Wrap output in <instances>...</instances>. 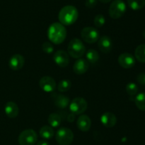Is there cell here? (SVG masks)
Instances as JSON below:
<instances>
[{
    "mask_svg": "<svg viewBox=\"0 0 145 145\" xmlns=\"http://www.w3.org/2000/svg\"><path fill=\"white\" fill-rule=\"evenodd\" d=\"M48 36L52 44L57 45L62 44L67 37L66 28L60 23H53L48 28Z\"/></svg>",
    "mask_w": 145,
    "mask_h": 145,
    "instance_id": "6da1fadb",
    "label": "cell"
},
{
    "mask_svg": "<svg viewBox=\"0 0 145 145\" xmlns=\"http://www.w3.org/2000/svg\"><path fill=\"white\" fill-rule=\"evenodd\" d=\"M79 16L77 9L72 5H67L61 9L58 14V18L64 26H69L76 22Z\"/></svg>",
    "mask_w": 145,
    "mask_h": 145,
    "instance_id": "7a4b0ae2",
    "label": "cell"
},
{
    "mask_svg": "<svg viewBox=\"0 0 145 145\" xmlns=\"http://www.w3.org/2000/svg\"><path fill=\"white\" fill-rule=\"evenodd\" d=\"M68 54L74 58H80L86 52V47L79 38H74L68 44Z\"/></svg>",
    "mask_w": 145,
    "mask_h": 145,
    "instance_id": "3957f363",
    "label": "cell"
},
{
    "mask_svg": "<svg viewBox=\"0 0 145 145\" xmlns=\"http://www.w3.org/2000/svg\"><path fill=\"white\" fill-rule=\"evenodd\" d=\"M57 142L60 145H70L74 140V134L70 129L61 127L55 134Z\"/></svg>",
    "mask_w": 145,
    "mask_h": 145,
    "instance_id": "277c9868",
    "label": "cell"
},
{
    "mask_svg": "<svg viewBox=\"0 0 145 145\" xmlns=\"http://www.w3.org/2000/svg\"><path fill=\"white\" fill-rule=\"evenodd\" d=\"M126 11V4L123 0H114L109 7V15L113 19L123 16Z\"/></svg>",
    "mask_w": 145,
    "mask_h": 145,
    "instance_id": "5b68a950",
    "label": "cell"
},
{
    "mask_svg": "<svg viewBox=\"0 0 145 145\" xmlns=\"http://www.w3.org/2000/svg\"><path fill=\"white\" fill-rule=\"evenodd\" d=\"M18 141L20 145H34L38 141V134L33 129H25L19 134Z\"/></svg>",
    "mask_w": 145,
    "mask_h": 145,
    "instance_id": "8992f818",
    "label": "cell"
},
{
    "mask_svg": "<svg viewBox=\"0 0 145 145\" xmlns=\"http://www.w3.org/2000/svg\"><path fill=\"white\" fill-rule=\"evenodd\" d=\"M82 38L87 44H94L98 41L99 37V32L96 28L91 26H86L81 31Z\"/></svg>",
    "mask_w": 145,
    "mask_h": 145,
    "instance_id": "52a82bcc",
    "label": "cell"
},
{
    "mask_svg": "<svg viewBox=\"0 0 145 145\" xmlns=\"http://www.w3.org/2000/svg\"><path fill=\"white\" fill-rule=\"evenodd\" d=\"M88 103L85 99L82 98H76L72 100L69 104V109L74 115H81L86 110Z\"/></svg>",
    "mask_w": 145,
    "mask_h": 145,
    "instance_id": "ba28073f",
    "label": "cell"
},
{
    "mask_svg": "<svg viewBox=\"0 0 145 145\" xmlns=\"http://www.w3.org/2000/svg\"><path fill=\"white\" fill-rule=\"evenodd\" d=\"M53 60L60 68H66L69 64V54L63 50L57 51L53 55Z\"/></svg>",
    "mask_w": 145,
    "mask_h": 145,
    "instance_id": "9c48e42d",
    "label": "cell"
},
{
    "mask_svg": "<svg viewBox=\"0 0 145 145\" xmlns=\"http://www.w3.org/2000/svg\"><path fill=\"white\" fill-rule=\"evenodd\" d=\"M118 63L122 68L129 69L132 68L135 65V59L134 56L132 54L128 53H124L119 55Z\"/></svg>",
    "mask_w": 145,
    "mask_h": 145,
    "instance_id": "30bf717a",
    "label": "cell"
},
{
    "mask_svg": "<svg viewBox=\"0 0 145 145\" xmlns=\"http://www.w3.org/2000/svg\"><path fill=\"white\" fill-rule=\"evenodd\" d=\"M39 85L41 89L46 92H53L56 88V82L50 76H44L39 80Z\"/></svg>",
    "mask_w": 145,
    "mask_h": 145,
    "instance_id": "8fae6325",
    "label": "cell"
},
{
    "mask_svg": "<svg viewBox=\"0 0 145 145\" xmlns=\"http://www.w3.org/2000/svg\"><path fill=\"white\" fill-rule=\"evenodd\" d=\"M25 63V59L24 56L20 54H15L12 55L8 61L9 68L13 71H18L24 67Z\"/></svg>",
    "mask_w": 145,
    "mask_h": 145,
    "instance_id": "7c38bea8",
    "label": "cell"
},
{
    "mask_svg": "<svg viewBox=\"0 0 145 145\" xmlns=\"http://www.w3.org/2000/svg\"><path fill=\"white\" fill-rule=\"evenodd\" d=\"M98 47L101 52L108 53L111 51L113 48V43L110 37L103 36L98 40Z\"/></svg>",
    "mask_w": 145,
    "mask_h": 145,
    "instance_id": "4fadbf2b",
    "label": "cell"
},
{
    "mask_svg": "<svg viewBox=\"0 0 145 145\" xmlns=\"http://www.w3.org/2000/svg\"><path fill=\"white\" fill-rule=\"evenodd\" d=\"M101 122L103 126L106 127L110 128L116 125L117 122V118L113 113L110 112H104L101 117Z\"/></svg>",
    "mask_w": 145,
    "mask_h": 145,
    "instance_id": "5bb4252c",
    "label": "cell"
},
{
    "mask_svg": "<svg viewBox=\"0 0 145 145\" xmlns=\"http://www.w3.org/2000/svg\"><path fill=\"white\" fill-rule=\"evenodd\" d=\"M4 112L8 117L12 119L16 117L19 112L18 105L13 101H8L4 106Z\"/></svg>",
    "mask_w": 145,
    "mask_h": 145,
    "instance_id": "9a60e30c",
    "label": "cell"
},
{
    "mask_svg": "<svg viewBox=\"0 0 145 145\" xmlns=\"http://www.w3.org/2000/svg\"><path fill=\"white\" fill-rule=\"evenodd\" d=\"M89 62L84 58H79L73 65L74 72L78 75H82L85 73L89 69Z\"/></svg>",
    "mask_w": 145,
    "mask_h": 145,
    "instance_id": "2e32d148",
    "label": "cell"
},
{
    "mask_svg": "<svg viewBox=\"0 0 145 145\" xmlns=\"http://www.w3.org/2000/svg\"><path fill=\"white\" fill-rule=\"evenodd\" d=\"M78 129L82 132H88L91 126V121L89 116L86 115H82L78 118L76 122Z\"/></svg>",
    "mask_w": 145,
    "mask_h": 145,
    "instance_id": "e0dca14e",
    "label": "cell"
},
{
    "mask_svg": "<svg viewBox=\"0 0 145 145\" xmlns=\"http://www.w3.org/2000/svg\"><path fill=\"white\" fill-rule=\"evenodd\" d=\"M52 99L54 103L57 107L64 109L67 107L69 104V98L64 95H59V94L55 93L52 95Z\"/></svg>",
    "mask_w": 145,
    "mask_h": 145,
    "instance_id": "ac0fdd59",
    "label": "cell"
},
{
    "mask_svg": "<svg viewBox=\"0 0 145 145\" xmlns=\"http://www.w3.org/2000/svg\"><path fill=\"white\" fill-rule=\"evenodd\" d=\"M40 136L45 139H52L55 135V131L52 129V127L48 126V125H45L42 127L40 129Z\"/></svg>",
    "mask_w": 145,
    "mask_h": 145,
    "instance_id": "d6986e66",
    "label": "cell"
},
{
    "mask_svg": "<svg viewBox=\"0 0 145 145\" xmlns=\"http://www.w3.org/2000/svg\"><path fill=\"white\" fill-rule=\"evenodd\" d=\"M48 123L52 127H57L62 122V117L57 113H51L48 117Z\"/></svg>",
    "mask_w": 145,
    "mask_h": 145,
    "instance_id": "ffe728a7",
    "label": "cell"
},
{
    "mask_svg": "<svg viewBox=\"0 0 145 145\" xmlns=\"http://www.w3.org/2000/svg\"><path fill=\"white\" fill-rule=\"evenodd\" d=\"M135 56L139 62L145 63V44H141L136 48Z\"/></svg>",
    "mask_w": 145,
    "mask_h": 145,
    "instance_id": "44dd1931",
    "label": "cell"
},
{
    "mask_svg": "<svg viewBox=\"0 0 145 145\" xmlns=\"http://www.w3.org/2000/svg\"><path fill=\"white\" fill-rule=\"evenodd\" d=\"M127 4L130 9L134 11H137L144 8L145 0H127Z\"/></svg>",
    "mask_w": 145,
    "mask_h": 145,
    "instance_id": "7402d4cb",
    "label": "cell"
},
{
    "mask_svg": "<svg viewBox=\"0 0 145 145\" xmlns=\"http://www.w3.org/2000/svg\"><path fill=\"white\" fill-rule=\"evenodd\" d=\"M135 102L139 109L145 111V92H141L136 96Z\"/></svg>",
    "mask_w": 145,
    "mask_h": 145,
    "instance_id": "603a6c76",
    "label": "cell"
},
{
    "mask_svg": "<svg viewBox=\"0 0 145 145\" xmlns=\"http://www.w3.org/2000/svg\"><path fill=\"white\" fill-rule=\"evenodd\" d=\"M86 57L88 62L91 63H96L99 61V54L96 50L89 49V51L86 52Z\"/></svg>",
    "mask_w": 145,
    "mask_h": 145,
    "instance_id": "cb8c5ba5",
    "label": "cell"
},
{
    "mask_svg": "<svg viewBox=\"0 0 145 145\" xmlns=\"http://www.w3.org/2000/svg\"><path fill=\"white\" fill-rule=\"evenodd\" d=\"M72 86V83L69 80H62L59 82L57 85V89L59 92H65L69 90Z\"/></svg>",
    "mask_w": 145,
    "mask_h": 145,
    "instance_id": "d4e9b609",
    "label": "cell"
},
{
    "mask_svg": "<svg viewBox=\"0 0 145 145\" xmlns=\"http://www.w3.org/2000/svg\"><path fill=\"white\" fill-rule=\"evenodd\" d=\"M126 92L130 96L135 95L138 92V86L134 82H129L126 85Z\"/></svg>",
    "mask_w": 145,
    "mask_h": 145,
    "instance_id": "484cf974",
    "label": "cell"
},
{
    "mask_svg": "<svg viewBox=\"0 0 145 145\" xmlns=\"http://www.w3.org/2000/svg\"><path fill=\"white\" fill-rule=\"evenodd\" d=\"M94 24L98 28H101L106 23V18L102 14H98L94 18Z\"/></svg>",
    "mask_w": 145,
    "mask_h": 145,
    "instance_id": "4316f807",
    "label": "cell"
},
{
    "mask_svg": "<svg viewBox=\"0 0 145 145\" xmlns=\"http://www.w3.org/2000/svg\"><path fill=\"white\" fill-rule=\"evenodd\" d=\"M42 49L46 53H52L54 51V47L50 42H45L42 45Z\"/></svg>",
    "mask_w": 145,
    "mask_h": 145,
    "instance_id": "83f0119b",
    "label": "cell"
},
{
    "mask_svg": "<svg viewBox=\"0 0 145 145\" xmlns=\"http://www.w3.org/2000/svg\"><path fill=\"white\" fill-rule=\"evenodd\" d=\"M98 3V0H86L85 2V6L87 8L93 9L96 6Z\"/></svg>",
    "mask_w": 145,
    "mask_h": 145,
    "instance_id": "f1b7e54d",
    "label": "cell"
},
{
    "mask_svg": "<svg viewBox=\"0 0 145 145\" xmlns=\"http://www.w3.org/2000/svg\"><path fill=\"white\" fill-rule=\"evenodd\" d=\"M137 80L140 84L142 85H145V73L141 72L137 76Z\"/></svg>",
    "mask_w": 145,
    "mask_h": 145,
    "instance_id": "f546056e",
    "label": "cell"
},
{
    "mask_svg": "<svg viewBox=\"0 0 145 145\" xmlns=\"http://www.w3.org/2000/svg\"><path fill=\"white\" fill-rule=\"evenodd\" d=\"M75 115L74 113H72L71 112L70 114H69V115H67V121L69 122H74V121L75 120Z\"/></svg>",
    "mask_w": 145,
    "mask_h": 145,
    "instance_id": "4dcf8cb0",
    "label": "cell"
},
{
    "mask_svg": "<svg viewBox=\"0 0 145 145\" xmlns=\"http://www.w3.org/2000/svg\"><path fill=\"white\" fill-rule=\"evenodd\" d=\"M36 145H50L47 141L45 140H40L38 142H37Z\"/></svg>",
    "mask_w": 145,
    "mask_h": 145,
    "instance_id": "1f68e13d",
    "label": "cell"
},
{
    "mask_svg": "<svg viewBox=\"0 0 145 145\" xmlns=\"http://www.w3.org/2000/svg\"><path fill=\"white\" fill-rule=\"evenodd\" d=\"M98 1H101V3H103V4H106V3H108L110 2L111 0H98Z\"/></svg>",
    "mask_w": 145,
    "mask_h": 145,
    "instance_id": "d6a6232c",
    "label": "cell"
},
{
    "mask_svg": "<svg viewBox=\"0 0 145 145\" xmlns=\"http://www.w3.org/2000/svg\"><path fill=\"white\" fill-rule=\"evenodd\" d=\"M142 35H143V37H144V38H145V30H144V32H143Z\"/></svg>",
    "mask_w": 145,
    "mask_h": 145,
    "instance_id": "836d02e7",
    "label": "cell"
}]
</instances>
